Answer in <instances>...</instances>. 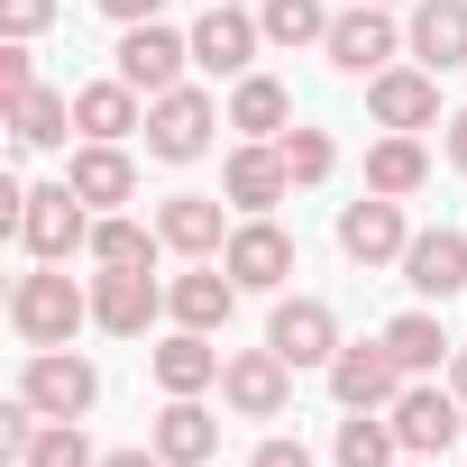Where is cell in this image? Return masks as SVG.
<instances>
[{
  "mask_svg": "<svg viewBox=\"0 0 467 467\" xmlns=\"http://www.w3.org/2000/svg\"><path fill=\"white\" fill-rule=\"evenodd\" d=\"M92 321V294L74 285V275H56V266H37V275H19L10 285V330L28 339V348H74V330Z\"/></svg>",
  "mask_w": 467,
  "mask_h": 467,
  "instance_id": "1",
  "label": "cell"
},
{
  "mask_svg": "<svg viewBox=\"0 0 467 467\" xmlns=\"http://www.w3.org/2000/svg\"><path fill=\"white\" fill-rule=\"evenodd\" d=\"M19 248L37 266H65L74 248H92V202L74 183H28V211H19Z\"/></svg>",
  "mask_w": 467,
  "mask_h": 467,
  "instance_id": "2",
  "label": "cell"
},
{
  "mask_svg": "<svg viewBox=\"0 0 467 467\" xmlns=\"http://www.w3.org/2000/svg\"><path fill=\"white\" fill-rule=\"evenodd\" d=\"M211 129H220V101L192 92V83H174V92L147 101V156H156V165H192V156L211 147Z\"/></svg>",
  "mask_w": 467,
  "mask_h": 467,
  "instance_id": "3",
  "label": "cell"
},
{
  "mask_svg": "<svg viewBox=\"0 0 467 467\" xmlns=\"http://www.w3.org/2000/svg\"><path fill=\"white\" fill-rule=\"evenodd\" d=\"M19 394H28L47 421H83V412L101 403V367H92V358H74V348H28Z\"/></svg>",
  "mask_w": 467,
  "mask_h": 467,
  "instance_id": "4",
  "label": "cell"
},
{
  "mask_svg": "<svg viewBox=\"0 0 467 467\" xmlns=\"http://www.w3.org/2000/svg\"><path fill=\"white\" fill-rule=\"evenodd\" d=\"M394 440H403V458H449V440H458V421H467V403H458V385H431V376H412L403 394H394Z\"/></svg>",
  "mask_w": 467,
  "mask_h": 467,
  "instance_id": "5",
  "label": "cell"
},
{
  "mask_svg": "<svg viewBox=\"0 0 467 467\" xmlns=\"http://www.w3.org/2000/svg\"><path fill=\"white\" fill-rule=\"evenodd\" d=\"M266 348L303 376V367H330L348 339H339V312L321 303V294H294V303H275V321H266Z\"/></svg>",
  "mask_w": 467,
  "mask_h": 467,
  "instance_id": "6",
  "label": "cell"
},
{
  "mask_svg": "<svg viewBox=\"0 0 467 467\" xmlns=\"http://www.w3.org/2000/svg\"><path fill=\"white\" fill-rule=\"evenodd\" d=\"M321 47H330V65H339V74L376 83V74L403 56V28L376 10V0H358V10H339V19H330V37H321Z\"/></svg>",
  "mask_w": 467,
  "mask_h": 467,
  "instance_id": "7",
  "label": "cell"
},
{
  "mask_svg": "<svg viewBox=\"0 0 467 467\" xmlns=\"http://www.w3.org/2000/svg\"><path fill=\"white\" fill-rule=\"evenodd\" d=\"M412 376L394 367V348L385 339H358V348H339L330 358V394H339V412H394V394H403Z\"/></svg>",
  "mask_w": 467,
  "mask_h": 467,
  "instance_id": "8",
  "label": "cell"
},
{
  "mask_svg": "<svg viewBox=\"0 0 467 467\" xmlns=\"http://www.w3.org/2000/svg\"><path fill=\"white\" fill-rule=\"evenodd\" d=\"M403 248H412V229H403L394 192H367V202L339 211V257L348 266H403Z\"/></svg>",
  "mask_w": 467,
  "mask_h": 467,
  "instance_id": "9",
  "label": "cell"
},
{
  "mask_svg": "<svg viewBox=\"0 0 467 467\" xmlns=\"http://www.w3.org/2000/svg\"><path fill=\"white\" fill-rule=\"evenodd\" d=\"M220 403L239 412V421H275L285 403H294V367L275 358V348H239L220 367Z\"/></svg>",
  "mask_w": 467,
  "mask_h": 467,
  "instance_id": "10",
  "label": "cell"
},
{
  "mask_svg": "<svg viewBox=\"0 0 467 467\" xmlns=\"http://www.w3.org/2000/svg\"><path fill=\"white\" fill-rule=\"evenodd\" d=\"M183 65H192V37H174L165 19L119 28V83H138L147 101H156V92H174V83H183Z\"/></svg>",
  "mask_w": 467,
  "mask_h": 467,
  "instance_id": "11",
  "label": "cell"
},
{
  "mask_svg": "<svg viewBox=\"0 0 467 467\" xmlns=\"http://www.w3.org/2000/svg\"><path fill=\"white\" fill-rule=\"evenodd\" d=\"M156 312H165V285H156L147 266H101V275H92V321H101L110 339H147Z\"/></svg>",
  "mask_w": 467,
  "mask_h": 467,
  "instance_id": "12",
  "label": "cell"
},
{
  "mask_svg": "<svg viewBox=\"0 0 467 467\" xmlns=\"http://www.w3.org/2000/svg\"><path fill=\"white\" fill-rule=\"evenodd\" d=\"M220 266L239 275V294H275L285 275H294V239L275 220H239L229 229V248H220Z\"/></svg>",
  "mask_w": 467,
  "mask_h": 467,
  "instance_id": "13",
  "label": "cell"
},
{
  "mask_svg": "<svg viewBox=\"0 0 467 467\" xmlns=\"http://www.w3.org/2000/svg\"><path fill=\"white\" fill-rule=\"evenodd\" d=\"M220 192H229V211H248V220H266V211H275V202L294 192V174H285V147H275V138H248L239 156H229Z\"/></svg>",
  "mask_w": 467,
  "mask_h": 467,
  "instance_id": "14",
  "label": "cell"
},
{
  "mask_svg": "<svg viewBox=\"0 0 467 467\" xmlns=\"http://www.w3.org/2000/svg\"><path fill=\"white\" fill-rule=\"evenodd\" d=\"M403 285L421 294V303H449V294H467V239L440 220V229H412V248H403Z\"/></svg>",
  "mask_w": 467,
  "mask_h": 467,
  "instance_id": "15",
  "label": "cell"
},
{
  "mask_svg": "<svg viewBox=\"0 0 467 467\" xmlns=\"http://www.w3.org/2000/svg\"><path fill=\"white\" fill-rule=\"evenodd\" d=\"M257 47H266V28L239 10V0L202 10V28H192V65H202V74H248V65H257Z\"/></svg>",
  "mask_w": 467,
  "mask_h": 467,
  "instance_id": "16",
  "label": "cell"
},
{
  "mask_svg": "<svg viewBox=\"0 0 467 467\" xmlns=\"http://www.w3.org/2000/svg\"><path fill=\"white\" fill-rule=\"evenodd\" d=\"M367 110H376V129H431L440 119V74L431 65H385L367 83Z\"/></svg>",
  "mask_w": 467,
  "mask_h": 467,
  "instance_id": "17",
  "label": "cell"
},
{
  "mask_svg": "<svg viewBox=\"0 0 467 467\" xmlns=\"http://www.w3.org/2000/svg\"><path fill=\"white\" fill-rule=\"evenodd\" d=\"M229 303H239V275L211 266V257H192V275H174V285H165L174 330H229Z\"/></svg>",
  "mask_w": 467,
  "mask_h": 467,
  "instance_id": "18",
  "label": "cell"
},
{
  "mask_svg": "<svg viewBox=\"0 0 467 467\" xmlns=\"http://www.w3.org/2000/svg\"><path fill=\"white\" fill-rule=\"evenodd\" d=\"M65 183H74L92 211H119V202L138 192V165H129V147H110V138H83V147H74V165H65Z\"/></svg>",
  "mask_w": 467,
  "mask_h": 467,
  "instance_id": "19",
  "label": "cell"
},
{
  "mask_svg": "<svg viewBox=\"0 0 467 467\" xmlns=\"http://www.w3.org/2000/svg\"><path fill=\"white\" fill-rule=\"evenodd\" d=\"M147 440H156V458H165V467H211L220 421H211L192 394H165V412H156V431H147Z\"/></svg>",
  "mask_w": 467,
  "mask_h": 467,
  "instance_id": "20",
  "label": "cell"
},
{
  "mask_svg": "<svg viewBox=\"0 0 467 467\" xmlns=\"http://www.w3.org/2000/svg\"><path fill=\"white\" fill-rule=\"evenodd\" d=\"M156 239H165L174 257H220V248H229V229H220V192H174V202L156 211Z\"/></svg>",
  "mask_w": 467,
  "mask_h": 467,
  "instance_id": "21",
  "label": "cell"
},
{
  "mask_svg": "<svg viewBox=\"0 0 467 467\" xmlns=\"http://www.w3.org/2000/svg\"><path fill=\"white\" fill-rule=\"evenodd\" d=\"M403 37H412V56H421L431 74H458V65H467V0H421Z\"/></svg>",
  "mask_w": 467,
  "mask_h": 467,
  "instance_id": "22",
  "label": "cell"
},
{
  "mask_svg": "<svg viewBox=\"0 0 467 467\" xmlns=\"http://www.w3.org/2000/svg\"><path fill=\"white\" fill-rule=\"evenodd\" d=\"M138 101H147V92H138V83H119V74H110V83H83V92H74V129L119 147L129 129H147V110H138Z\"/></svg>",
  "mask_w": 467,
  "mask_h": 467,
  "instance_id": "23",
  "label": "cell"
},
{
  "mask_svg": "<svg viewBox=\"0 0 467 467\" xmlns=\"http://www.w3.org/2000/svg\"><path fill=\"white\" fill-rule=\"evenodd\" d=\"M147 367H156V385H165V394H202V385H220V367H229V358L211 348V330H174V339H156V358H147Z\"/></svg>",
  "mask_w": 467,
  "mask_h": 467,
  "instance_id": "24",
  "label": "cell"
},
{
  "mask_svg": "<svg viewBox=\"0 0 467 467\" xmlns=\"http://www.w3.org/2000/svg\"><path fill=\"white\" fill-rule=\"evenodd\" d=\"M376 339L394 348V367H403V376H440V367L458 358V348H449V330H440V312H394Z\"/></svg>",
  "mask_w": 467,
  "mask_h": 467,
  "instance_id": "25",
  "label": "cell"
},
{
  "mask_svg": "<svg viewBox=\"0 0 467 467\" xmlns=\"http://www.w3.org/2000/svg\"><path fill=\"white\" fill-rule=\"evenodd\" d=\"M421 183H431L421 138H412V129H385V138L367 147V192H394V202H403V192H421Z\"/></svg>",
  "mask_w": 467,
  "mask_h": 467,
  "instance_id": "26",
  "label": "cell"
},
{
  "mask_svg": "<svg viewBox=\"0 0 467 467\" xmlns=\"http://www.w3.org/2000/svg\"><path fill=\"white\" fill-rule=\"evenodd\" d=\"M285 119H294V92L266 83V74H239V92H229V129H239V138H285Z\"/></svg>",
  "mask_w": 467,
  "mask_h": 467,
  "instance_id": "27",
  "label": "cell"
},
{
  "mask_svg": "<svg viewBox=\"0 0 467 467\" xmlns=\"http://www.w3.org/2000/svg\"><path fill=\"white\" fill-rule=\"evenodd\" d=\"M10 138H19V147H65V138H74V92H47V83L19 92V101H10Z\"/></svg>",
  "mask_w": 467,
  "mask_h": 467,
  "instance_id": "28",
  "label": "cell"
},
{
  "mask_svg": "<svg viewBox=\"0 0 467 467\" xmlns=\"http://www.w3.org/2000/svg\"><path fill=\"white\" fill-rule=\"evenodd\" d=\"M330 458H339V467H403V440H394V421L348 412V421H339V440H330Z\"/></svg>",
  "mask_w": 467,
  "mask_h": 467,
  "instance_id": "29",
  "label": "cell"
},
{
  "mask_svg": "<svg viewBox=\"0 0 467 467\" xmlns=\"http://www.w3.org/2000/svg\"><path fill=\"white\" fill-rule=\"evenodd\" d=\"M156 229H138V220H119V211H101L92 220V266H156Z\"/></svg>",
  "mask_w": 467,
  "mask_h": 467,
  "instance_id": "30",
  "label": "cell"
},
{
  "mask_svg": "<svg viewBox=\"0 0 467 467\" xmlns=\"http://www.w3.org/2000/svg\"><path fill=\"white\" fill-rule=\"evenodd\" d=\"M257 28H266V47H321L330 10L321 0H257Z\"/></svg>",
  "mask_w": 467,
  "mask_h": 467,
  "instance_id": "31",
  "label": "cell"
},
{
  "mask_svg": "<svg viewBox=\"0 0 467 467\" xmlns=\"http://www.w3.org/2000/svg\"><path fill=\"white\" fill-rule=\"evenodd\" d=\"M275 147H285V174H294V183H330V165H339L330 129H285Z\"/></svg>",
  "mask_w": 467,
  "mask_h": 467,
  "instance_id": "32",
  "label": "cell"
},
{
  "mask_svg": "<svg viewBox=\"0 0 467 467\" xmlns=\"http://www.w3.org/2000/svg\"><path fill=\"white\" fill-rule=\"evenodd\" d=\"M19 467H101V458H92L83 421H47V431L28 440V458H19Z\"/></svg>",
  "mask_w": 467,
  "mask_h": 467,
  "instance_id": "33",
  "label": "cell"
},
{
  "mask_svg": "<svg viewBox=\"0 0 467 467\" xmlns=\"http://www.w3.org/2000/svg\"><path fill=\"white\" fill-rule=\"evenodd\" d=\"M19 92H37V56L28 37H0V101H19Z\"/></svg>",
  "mask_w": 467,
  "mask_h": 467,
  "instance_id": "34",
  "label": "cell"
},
{
  "mask_svg": "<svg viewBox=\"0 0 467 467\" xmlns=\"http://www.w3.org/2000/svg\"><path fill=\"white\" fill-rule=\"evenodd\" d=\"M56 19V0H0V37H37Z\"/></svg>",
  "mask_w": 467,
  "mask_h": 467,
  "instance_id": "35",
  "label": "cell"
},
{
  "mask_svg": "<svg viewBox=\"0 0 467 467\" xmlns=\"http://www.w3.org/2000/svg\"><path fill=\"white\" fill-rule=\"evenodd\" d=\"M248 467H312V449H303V440H257Z\"/></svg>",
  "mask_w": 467,
  "mask_h": 467,
  "instance_id": "36",
  "label": "cell"
},
{
  "mask_svg": "<svg viewBox=\"0 0 467 467\" xmlns=\"http://www.w3.org/2000/svg\"><path fill=\"white\" fill-rule=\"evenodd\" d=\"M101 10H110L119 28H138V19H156V10H165V0H101Z\"/></svg>",
  "mask_w": 467,
  "mask_h": 467,
  "instance_id": "37",
  "label": "cell"
},
{
  "mask_svg": "<svg viewBox=\"0 0 467 467\" xmlns=\"http://www.w3.org/2000/svg\"><path fill=\"white\" fill-rule=\"evenodd\" d=\"M101 467H165V458H156V440H147V449H110Z\"/></svg>",
  "mask_w": 467,
  "mask_h": 467,
  "instance_id": "38",
  "label": "cell"
},
{
  "mask_svg": "<svg viewBox=\"0 0 467 467\" xmlns=\"http://www.w3.org/2000/svg\"><path fill=\"white\" fill-rule=\"evenodd\" d=\"M449 165L467 174V110H449Z\"/></svg>",
  "mask_w": 467,
  "mask_h": 467,
  "instance_id": "39",
  "label": "cell"
},
{
  "mask_svg": "<svg viewBox=\"0 0 467 467\" xmlns=\"http://www.w3.org/2000/svg\"><path fill=\"white\" fill-rule=\"evenodd\" d=\"M449 385H458V403H467V348H458V358H449Z\"/></svg>",
  "mask_w": 467,
  "mask_h": 467,
  "instance_id": "40",
  "label": "cell"
},
{
  "mask_svg": "<svg viewBox=\"0 0 467 467\" xmlns=\"http://www.w3.org/2000/svg\"><path fill=\"white\" fill-rule=\"evenodd\" d=\"M403 467H440V458H403Z\"/></svg>",
  "mask_w": 467,
  "mask_h": 467,
  "instance_id": "41",
  "label": "cell"
},
{
  "mask_svg": "<svg viewBox=\"0 0 467 467\" xmlns=\"http://www.w3.org/2000/svg\"><path fill=\"white\" fill-rule=\"evenodd\" d=\"M376 10H394V0H376Z\"/></svg>",
  "mask_w": 467,
  "mask_h": 467,
  "instance_id": "42",
  "label": "cell"
}]
</instances>
